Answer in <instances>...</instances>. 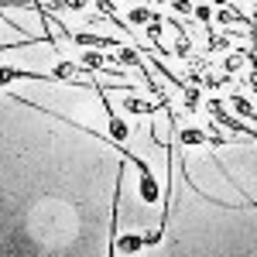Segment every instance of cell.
<instances>
[{"label":"cell","instance_id":"obj_1","mask_svg":"<svg viewBox=\"0 0 257 257\" xmlns=\"http://www.w3.org/2000/svg\"><path fill=\"white\" fill-rule=\"evenodd\" d=\"M206 110L213 113V123L216 127H226V131H237V134H243V138H257V131H254V123H247V120H237V117H230L226 110H223V99L219 96H209L206 99Z\"/></svg>","mask_w":257,"mask_h":257},{"label":"cell","instance_id":"obj_2","mask_svg":"<svg viewBox=\"0 0 257 257\" xmlns=\"http://www.w3.org/2000/svg\"><path fill=\"white\" fill-rule=\"evenodd\" d=\"M31 45H48V48H55V55H59V38H18V41H4L0 45V52H14V48H31Z\"/></svg>","mask_w":257,"mask_h":257},{"label":"cell","instance_id":"obj_3","mask_svg":"<svg viewBox=\"0 0 257 257\" xmlns=\"http://www.w3.org/2000/svg\"><path fill=\"white\" fill-rule=\"evenodd\" d=\"M123 110H127V113H144V117H151V113L161 110V103H155V99L148 103V99H138V96L127 93V96H123Z\"/></svg>","mask_w":257,"mask_h":257},{"label":"cell","instance_id":"obj_4","mask_svg":"<svg viewBox=\"0 0 257 257\" xmlns=\"http://www.w3.org/2000/svg\"><path fill=\"white\" fill-rule=\"evenodd\" d=\"M155 14H158V11H155V7H144V4H141V7H131V11H127V24H131V28H148Z\"/></svg>","mask_w":257,"mask_h":257},{"label":"cell","instance_id":"obj_5","mask_svg":"<svg viewBox=\"0 0 257 257\" xmlns=\"http://www.w3.org/2000/svg\"><path fill=\"white\" fill-rule=\"evenodd\" d=\"M223 48H230V38H223V31L206 28V59H209L213 52H223Z\"/></svg>","mask_w":257,"mask_h":257},{"label":"cell","instance_id":"obj_6","mask_svg":"<svg viewBox=\"0 0 257 257\" xmlns=\"http://www.w3.org/2000/svg\"><path fill=\"white\" fill-rule=\"evenodd\" d=\"M182 106H185V113H196L199 106H202V89L185 86V89H182Z\"/></svg>","mask_w":257,"mask_h":257},{"label":"cell","instance_id":"obj_7","mask_svg":"<svg viewBox=\"0 0 257 257\" xmlns=\"http://www.w3.org/2000/svg\"><path fill=\"white\" fill-rule=\"evenodd\" d=\"M230 103H233V110H237L240 117H247V120H254L257 113H254V103L247 96H240V93H230Z\"/></svg>","mask_w":257,"mask_h":257},{"label":"cell","instance_id":"obj_8","mask_svg":"<svg viewBox=\"0 0 257 257\" xmlns=\"http://www.w3.org/2000/svg\"><path fill=\"white\" fill-rule=\"evenodd\" d=\"M192 18H196L199 24L209 28V21H213V7H209V4H196V7H192Z\"/></svg>","mask_w":257,"mask_h":257},{"label":"cell","instance_id":"obj_9","mask_svg":"<svg viewBox=\"0 0 257 257\" xmlns=\"http://www.w3.org/2000/svg\"><path fill=\"white\" fill-rule=\"evenodd\" d=\"M189 86H202V72H196V69H189Z\"/></svg>","mask_w":257,"mask_h":257},{"label":"cell","instance_id":"obj_10","mask_svg":"<svg viewBox=\"0 0 257 257\" xmlns=\"http://www.w3.org/2000/svg\"><path fill=\"white\" fill-rule=\"evenodd\" d=\"M168 11H178V14H192V4H168Z\"/></svg>","mask_w":257,"mask_h":257}]
</instances>
